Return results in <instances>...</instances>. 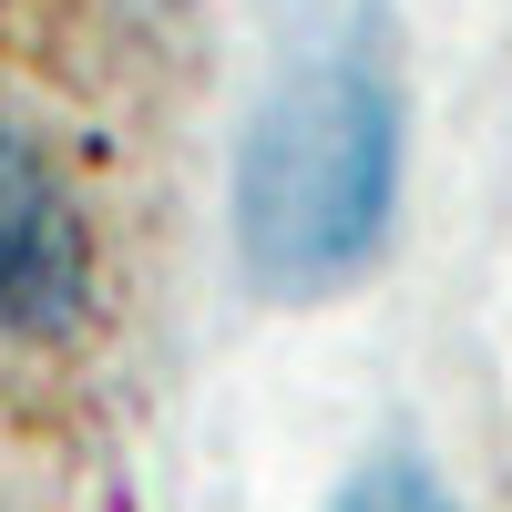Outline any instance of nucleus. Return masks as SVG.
<instances>
[{
    "label": "nucleus",
    "instance_id": "obj_1",
    "mask_svg": "<svg viewBox=\"0 0 512 512\" xmlns=\"http://www.w3.org/2000/svg\"><path fill=\"white\" fill-rule=\"evenodd\" d=\"M400 123L390 0H287L236 144V256L267 297L308 308L379 267L410 154Z\"/></svg>",
    "mask_w": 512,
    "mask_h": 512
},
{
    "label": "nucleus",
    "instance_id": "obj_2",
    "mask_svg": "<svg viewBox=\"0 0 512 512\" xmlns=\"http://www.w3.org/2000/svg\"><path fill=\"white\" fill-rule=\"evenodd\" d=\"M93 318V226L21 123H0V328L72 338Z\"/></svg>",
    "mask_w": 512,
    "mask_h": 512
},
{
    "label": "nucleus",
    "instance_id": "obj_3",
    "mask_svg": "<svg viewBox=\"0 0 512 512\" xmlns=\"http://www.w3.org/2000/svg\"><path fill=\"white\" fill-rule=\"evenodd\" d=\"M328 512H451V492L431 482V461H420V451H379V461H359V472L338 482Z\"/></svg>",
    "mask_w": 512,
    "mask_h": 512
}]
</instances>
